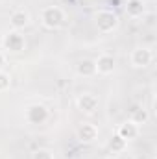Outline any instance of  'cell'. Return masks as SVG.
<instances>
[{
    "label": "cell",
    "instance_id": "ba28073f",
    "mask_svg": "<svg viewBox=\"0 0 157 159\" xmlns=\"http://www.w3.org/2000/svg\"><path fill=\"white\" fill-rule=\"evenodd\" d=\"M30 13L26 11V9H15L11 15H9V26H11V30H15V32H22L24 28H28V24H30Z\"/></svg>",
    "mask_w": 157,
    "mask_h": 159
},
{
    "label": "cell",
    "instance_id": "8992f818",
    "mask_svg": "<svg viewBox=\"0 0 157 159\" xmlns=\"http://www.w3.org/2000/svg\"><path fill=\"white\" fill-rule=\"evenodd\" d=\"M76 106H78V109L81 111V113L92 115V113L98 109L100 100H98V96H96V94H92V93H83V94H79V96H78Z\"/></svg>",
    "mask_w": 157,
    "mask_h": 159
},
{
    "label": "cell",
    "instance_id": "9c48e42d",
    "mask_svg": "<svg viewBox=\"0 0 157 159\" xmlns=\"http://www.w3.org/2000/svg\"><path fill=\"white\" fill-rule=\"evenodd\" d=\"M94 65H96V74L109 76L115 70V57L111 54H102L98 56V59H94Z\"/></svg>",
    "mask_w": 157,
    "mask_h": 159
},
{
    "label": "cell",
    "instance_id": "8fae6325",
    "mask_svg": "<svg viewBox=\"0 0 157 159\" xmlns=\"http://www.w3.org/2000/svg\"><path fill=\"white\" fill-rule=\"evenodd\" d=\"M126 13H128V17H131V19H141V17L146 13V6H144L142 0H128Z\"/></svg>",
    "mask_w": 157,
    "mask_h": 159
},
{
    "label": "cell",
    "instance_id": "7a4b0ae2",
    "mask_svg": "<svg viewBox=\"0 0 157 159\" xmlns=\"http://www.w3.org/2000/svg\"><path fill=\"white\" fill-rule=\"evenodd\" d=\"M118 15L111 9H100L94 15V24L100 34H111L118 28Z\"/></svg>",
    "mask_w": 157,
    "mask_h": 159
},
{
    "label": "cell",
    "instance_id": "5bb4252c",
    "mask_svg": "<svg viewBox=\"0 0 157 159\" xmlns=\"http://www.w3.org/2000/svg\"><path fill=\"white\" fill-rule=\"evenodd\" d=\"M126 146H128V143H126L122 137H118V135H113L111 141H109V150H111V154H122V152L126 150Z\"/></svg>",
    "mask_w": 157,
    "mask_h": 159
},
{
    "label": "cell",
    "instance_id": "7c38bea8",
    "mask_svg": "<svg viewBox=\"0 0 157 159\" xmlns=\"http://www.w3.org/2000/svg\"><path fill=\"white\" fill-rule=\"evenodd\" d=\"M76 74L78 76H83V78H92L96 74L94 59H81L78 65H76Z\"/></svg>",
    "mask_w": 157,
    "mask_h": 159
},
{
    "label": "cell",
    "instance_id": "3957f363",
    "mask_svg": "<svg viewBox=\"0 0 157 159\" xmlns=\"http://www.w3.org/2000/svg\"><path fill=\"white\" fill-rule=\"evenodd\" d=\"M2 46H4V50H7V52L19 54V52L24 50V46H26V39H24V35H22L20 32L9 30V32L2 37Z\"/></svg>",
    "mask_w": 157,
    "mask_h": 159
},
{
    "label": "cell",
    "instance_id": "52a82bcc",
    "mask_svg": "<svg viewBox=\"0 0 157 159\" xmlns=\"http://www.w3.org/2000/svg\"><path fill=\"white\" fill-rule=\"evenodd\" d=\"M76 137L79 139V143L83 144H92L96 139H98V128L91 122H83L76 129Z\"/></svg>",
    "mask_w": 157,
    "mask_h": 159
},
{
    "label": "cell",
    "instance_id": "e0dca14e",
    "mask_svg": "<svg viewBox=\"0 0 157 159\" xmlns=\"http://www.w3.org/2000/svg\"><path fill=\"white\" fill-rule=\"evenodd\" d=\"M4 65H6V54L0 50V70L4 69Z\"/></svg>",
    "mask_w": 157,
    "mask_h": 159
},
{
    "label": "cell",
    "instance_id": "30bf717a",
    "mask_svg": "<svg viewBox=\"0 0 157 159\" xmlns=\"http://www.w3.org/2000/svg\"><path fill=\"white\" fill-rule=\"evenodd\" d=\"M139 133H141V128H139L137 124H133L131 120L122 122V124L118 126V129H117V135H118V137H122L126 143H129V141L137 139V137H139Z\"/></svg>",
    "mask_w": 157,
    "mask_h": 159
},
{
    "label": "cell",
    "instance_id": "2e32d148",
    "mask_svg": "<svg viewBox=\"0 0 157 159\" xmlns=\"http://www.w3.org/2000/svg\"><path fill=\"white\" fill-rule=\"evenodd\" d=\"M32 159H54V154L50 150H46V148H39V150L34 152Z\"/></svg>",
    "mask_w": 157,
    "mask_h": 159
},
{
    "label": "cell",
    "instance_id": "4fadbf2b",
    "mask_svg": "<svg viewBox=\"0 0 157 159\" xmlns=\"http://www.w3.org/2000/svg\"><path fill=\"white\" fill-rule=\"evenodd\" d=\"M129 120L141 128V126L148 124V120H150V113H148V109H144V107H135V109L131 111V115H129Z\"/></svg>",
    "mask_w": 157,
    "mask_h": 159
},
{
    "label": "cell",
    "instance_id": "277c9868",
    "mask_svg": "<svg viewBox=\"0 0 157 159\" xmlns=\"http://www.w3.org/2000/svg\"><path fill=\"white\" fill-rule=\"evenodd\" d=\"M152 61H154V52L146 46H139L129 54V63L135 69H146V67H150Z\"/></svg>",
    "mask_w": 157,
    "mask_h": 159
},
{
    "label": "cell",
    "instance_id": "9a60e30c",
    "mask_svg": "<svg viewBox=\"0 0 157 159\" xmlns=\"http://www.w3.org/2000/svg\"><path fill=\"white\" fill-rule=\"evenodd\" d=\"M11 87V76L6 70H0V93H6Z\"/></svg>",
    "mask_w": 157,
    "mask_h": 159
},
{
    "label": "cell",
    "instance_id": "5b68a950",
    "mask_svg": "<svg viewBox=\"0 0 157 159\" xmlns=\"http://www.w3.org/2000/svg\"><path fill=\"white\" fill-rule=\"evenodd\" d=\"M26 120L34 126H39V124H44L48 120V109L46 106L43 104H32L26 107Z\"/></svg>",
    "mask_w": 157,
    "mask_h": 159
},
{
    "label": "cell",
    "instance_id": "6da1fadb",
    "mask_svg": "<svg viewBox=\"0 0 157 159\" xmlns=\"http://www.w3.org/2000/svg\"><path fill=\"white\" fill-rule=\"evenodd\" d=\"M65 20V11L59 6H46L41 9V24L46 30H57Z\"/></svg>",
    "mask_w": 157,
    "mask_h": 159
}]
</instances>
